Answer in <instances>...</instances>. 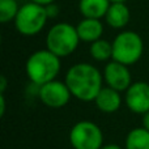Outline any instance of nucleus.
Instances as JSON below:
<instances>
[{
	"instance_id": "1a4fd4ad",
	"label": "nucleus",
	"mask_w": 149,
	"mask_h": 149,
	"mask_svg": "<svg viewBox=\"0 0 149 149\" xmlns=\"http://www.w3.org/2000/svg\"><path fill=\"white\" fill-rule=\"evenodd\" d=\"M126 105L135 114H147L149 111V84L145 81L132 82L126 90Z\"/></svg>"
},
{
	"instance_id": "7ed1b4c3",
	"label": "nucleus",
	"mask_w": 149,
	"mask_h": 149,
	"mask_svg": "<svg viewBox=\"0 0 149 149\" xmlns=\"http://www.w3.org/2000/svg\"><path fill=\"white\" fill-rule=\"evenodd\" d=\"M80 42L76 26L68 22H56L46 34V49L59 58L72 55Z\"/></svg>"
},
{
	"instance_id": "ddd939ff",
	"label": "nucleus",
	"mask_w": 149,
	"mask_h": 149,
	"mask_svg": "<svg viewBox=\"0 0 149 149\" xmlns=\"http://www.w3.org/2000/svg\"><path fill=\"white\" fill-rule=\"evenodd\" d=\"M110 4V0H80L79 12L81 13L82 18L102 20L105 18Z\"/></svg>"
},
{
	"instance_id": "39448f33",
	"label": "nucleus",
	"mask_w": 149,
	"mask_h": 149,
	"mask_svg": "<svg viewBox=\"0 0 149 149\" xmlns=\"http://www.w3.org/2000/svg\"><path fill=\"white\" fill-rule=\"evenodd\" d=\"M47 21L49 16L46 12V7L29 1L21 5L13 24L17 33H20L21 36L34 37L43 30Z\"/></svg>"
},
{
	"instance_id": "423d86ee",
	"label": "nucleus",
	"mask_w": 149,
	"mask_h": 149,
	"mask_svg": "<svg viewBox=\"0 0 149 149\" xmlns=\"http://www.w3.org/2000/svg\"><path fill=\"white\" fill-rule=\"evenodd\" d=\"M70 143L73 149H101L103 147V132L94 122H77L70 131Z\"/></svg>"
},
{
	"instance_id": "9d476101",
	"label": "nucleus",
	"mask_w": 149,
	"mask_h": 149,
	"mask_svg": "<svg viewBox=\"0 0 149 149\" xmlns=\"http://www.w3.org/2000/svg\"><path fill=\"white\" fill-rule=\"evenodd\" d=\"M94 103L100 111L105 114H113L118 111L122 106L120 92L110 86H103L95 97Z\"/></svg>"
},
{
	"instance_id": "f257e3e1",
	"label": "nucleus",
	"mask_w": 149,
	"mask_h": 149,
	"mask_svg": "<svg viewBox=\"0 0 149 149\" xmlns=\"http://www.w3.org/2000/svg\"><path fill=\"white\" fill-rule=\"evenodd\" d=\"M72 97L82 102H94L103 88V74L90 63H76L67 71L64 77Z\"/></svg>"
},
{
	"instance_id": "4468645a",
	"label": "nucleus",
	"mask_w": 149,
	"mask_h": 149,
	"mask_svg": "<svg viewBox=\"0 0 149 149\" xmlns=\"http://www.w3.org/2000/svg\"><path fill=\"white\" fill-rule=\"evenodd\" d=\"M89 55L95 62H110L113 60V43L101 38L90 43Z\"/></svg>"
},
{
	"instance_id": "f8f14e48",
	"label": "nucleus",
	"mask_w": 149,
	"mask_h": 149,
	"mask_svg": "<svg viewBox=\"0 0 149 149\" xmlns=\"http://www.w3.org/2000/svg\"><path fill=\"white\" fill-rule=\"evenodd\" d=\"M130 18H131V13L126 3H111L105 16V22L111 29L120 30L128 25Z\"/></svg>"
},
{
	"instance_id": "20e7f679",
	"label": "nucleus",
	"mask_w": 149,
	"mask_h": 149,
	"mask_svg": "<svg viewBox=\"0 0 149 149\" xmlns=\"http://www.w3.org/2000/svg\"><path fill=\"white\" fill-rule=\"evenodd\" d=\"M113 60L124 65H132L140 60L144 52V41L132 30H122L113 39Z\"/></svg>"
},
{
	"instance_id": "5701e85b",
	"label": "nucleus",
	"mask_w": 149,
	"mask_h": 149,
	"mask_svg": "<svg viewBox=\"0 0 149 149\" xmlns=\"http://www.w3.org/2000/svg\"><path fill=\"white\" fill-rule=\"evenodd\" d=\"M111 3H127V0H110Z\"/></svg>"
},
{
	"instance_id": "0eeeda50",
	"label": "nucleus",
	"mask_w": 149,
	"mask_h": 149,
	"mask_svg": "<svg viewBox=\"0 0 149 149\" xmlns=\"http://www.w3.org/2000/svg\"><path fill=\"white\" fill-rule=\"evenodd\" d=\"M71 94L70 89H68L67 84L64 81H59V80H54L47 84L39 86L38 98L45 106L51 109H60L64 107L68 102H70Z\"/></svg>"
},
{
	"instance_id": "f3484780",
	"label": "nucleus",
	"mask_w": 149,
	"mask_h": 149,
	"mask_svg": "<svg viewBox=\"0 0 149 149\" xmlns=\"http://www.w3.org/2000/svg\"><path fill=\"white\" fill-rule=\"evenodd\" d=\"M46 12H47V16H49V18H56L58 16H59V7H58L55 3H52V4L47 5L46 7Z\"/></svg>"
},
{
	"instance_id": "aec40b11",
	"label": "nucleus",
	"mask_w": 149,
	"mask_h": 149,
	"mask_svg": "<svg viewBox=\"0 0 149 149\" xmlns=\"http://www.w3.org/2000/svg\"><path fill=\"white\" fill-rule=\"evenodd\" d=\"M30 1L36 3V4H39V5H43V7H47V5L55 3V0H30Z\"/></svg>"
},
{
	"instance_id": "6e6552de",
	"label": "nucleus",
	"mask_w": 149,
	"mask_h": 149,
	"mask_svg": "<svg viewBox=\"0 0 149 149\" xmlns=\"http://www.w3.org/2000/svg\"><path fill=\"white\" fill-rule=\"evenodd\" d=\"M102 74L106 86H110L118 92H126L132 84V76L128 65H124L115 60L106 63Z\"/></svg>"
},
{
	"instance_id": "4be33fe9",
	"label": "nucleus",
	"mask_w": 149,
	"mask_h": 149,
	"mask_svg": "<svg viewBox=\"0 0 149 149\" xmlns=\"http://www.w3.org/2000/svg\"><path fill=\"white\" fill-rule=\"evenodd\" d=\"M101 149H123V148L119 147L118 144H106V145H103Z\"/></svg>"
},
{
	"instance_id": "b1692460",
	"label": "nucleus",
	"mask_w": 149,
	"mask_h": 149,
	"mask_svg": "<svg viewBox=\"0 0 149 149\" xmlns=\"http://www.w3.org/2000/svg\"><path fill=\"white\" fill-rule=\"evenodd\" d=\"M148 43H149V39H148Z\"/></svg>"
},
{
	"instance_id": "6ab92c4d",
	"label": "nucleus",
	"mask_w": 149,
	"mask_h": 149,
	"mask_svg": "<svg viewBox=\"0 0 149 149\" xmlns=\"http://www.w3.org/2000/svg\"><path fill=\"white\" fill-rule=\"evenodd\" d=\"M5 88H7V79L5 76H1L0 77V94H4Z\"/></svg>"
},
{
	"instance_id": "412c9836",
	"label": "nucleus",
	"mask_w": 149,
	"mask_h": 149,
	"mask_svg": "<svg viewBox=\"0 0 149 149\" xmlns=\"http://www.w3.org/2000/svg\"><path fill=\"white\" fill-rule=\"evenodd\" d=\"M143 127L149 132V111L143 115Z\"/></svg>"
},
{
	"instance_id": "a211bd4d",
	"label": "nucleus",
	"mask_w": 149,
	"mask_h": 149,
	"mask_svg": "<svg viewBox=\"0 0 149 149\" xmlns=\"http://www.w3.org/2000/svg\"><path fill=\"white\" fill-rule=\"evenodd\" d=\"M5 114V97L4 94H0V116H4Z\"/></svg>"
},
{
	"instance_id": "2eb2a0df",
	"label": "nucleus",
	"mask_w": 149,
	"mask_h": 149,
	"mask_svg": "<svg viewBox=\"0 0 149 149\" xmlns=\"http://www.w3.org/2000/svg\"><path fill=\"white\" fill-rule=\"evenodd\" d=\"M126 149H149V132L144 127H137L128 132Z\"/></svg>"
},
{
	"instance_id": "9b49d317",
	"label": "nucleus",
	"mask_w": 149,
	"mask_h": 149,
	"mask_svg": "<svg viewBox=\"0 0 149 149\" xmlns=\"http://www.w3.org/2000/svg\"><path fill=\"white\" fill-rule=\"evenodd\" d=\"M77 34L80 37V41L85 43H93L102 38L103 36V22L95 18H82L76 25Z\"/></svg>"
},
{
	"instance_id": "dca6fc26",
	"label": "nucleus",
	"mask_w": 149,
	"mask_h": 149,
	"mask_svg": "<svg viewBox=\"0 0 149 149\" xmlns=\"http://www.w3.org/2000/svg\"><path fill=\"white\" fill-rule=\"evenodd\" d=\"M20 8L18 0H0V22L8 24L15 21Z\"/></svg>"
},
{
	"instance_id": "f03ea898",
	"label": "nucleus",
	"mask_w": 149,
	"mask_h": 149,
	"mask_svg": "<svg viewBox=\"0 0 149 149\" xmlns=\"http://www.w3.org/2000/svg\"><path fill=\"white\" fill-rule=\"evenodd\" d=\"M60 68H62L60 58L47 49L31 52L25 63V72L29 81L38 86L56 80Z\"/></svg>"
}]
</instances>
